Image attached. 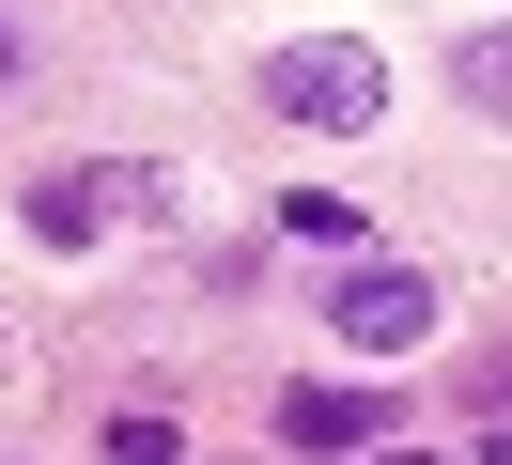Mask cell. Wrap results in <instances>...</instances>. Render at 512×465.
<instances>
[{
  "mask_svg": "<svg viewBox=\"0 0 512 465\" xmlns=\"http://www.w3.org/2000/svg\"><path fill=\"white\" fill-rule=\"evenodd\" d=\"M280 450L357 465V450H388V403H373V388H280Z\"/></svg>",
  "mask_w": 512,
  "mask_h": 465,
  "instance_id": "4",
  "label": "cell"
},
{
  "mask_svg": "<svg viewBox=\"0 0 512 465\" xmlns=\"http://www.w3.org/2000/svg\"><path fill=\"white\" fill-rule=\"evenodd\" d=\"M357 465H435V450H404V434H388V450H357Z\"/></svg>",
  "mask_w": 512,
  "mask_h": 465,
  "instance_id": "8",
  "label": "cell"
},
{
  "mask_svg": "<svg viewBox=\"0 0 512 465\" xmlns=\"http://www.w3.org/2000/svg\"><path fill=\"white\" fill-rule=\"evenodd\" d=\"M156 202H171V171H140V155H78V171H47L16 217H32V248H94L109 217H156Z\"/></svg>",
  "mask_w": 512,
  "mask_h": 465,
  "instance_id": "2",
  "label": "cell"
},
{
  "mask_svg": "<svg viewBox=\"0 0 512 465\" xmlns=\"http://www.w3.org/2000/svg\"><path fill=\"white\" fill-rule=\"evenodd\" d=\"M264 124H311V140H357V124H388V47H357V31L264 47Z\"/></svg>",
  "mask_w": 512,
  "mask_h": 465,
  "instance_id": "1",
  "label": "cell"
},
{
  "mask_svg": "<svg viewBox=\"0 0 512 465\" xmlns=\"http://www.w3.org/2000/svg\"><path fill=\"white\" fill-rule=\"evenodd\" d=\"M109 465H187V434H171L156 403H125V419H109Z\"/></svg>",
  "mask_w": 512,
  "mask_h": 465,
  "instance_id": "7",
  "label": "cell"
},
{
  "mask_svg": "<svg viewBox=\"0 0 512 465\" xmlns=\"http://www.w3.org/2000/svg\"><path fill=\"white\" fill-rule=\"evenodd\" d=\"M466 465H512V419H497V434H481V450H466Z\"/></svg>",
  "mask_w": 512,
  "mask_h": 465,
  "instance_id": "9",
  "label": "cell"
},
{
  "mask_svg": "<svg viewBox=\"0 0 512 465\" xmlns=\"http://www.w3.org/2000/svg\"><path fill=\"white\" fill-rule=\"evenodd\" d=\"M264 217H280L295 248H357V233H373V217H357L342 186H280V202H264Z\"/></svg>",
  "mask_w": 512,
  "mask_h": 465,
  "instance_id": "5",
  "label": "cell"
},
{
  "mask_svg": "<svg viewBox=\"0 0 512 465\" xmlns=\"http://www.w3.org/2000/svg\"><path fill=\"white\" fill-rule=\"evenodd\" d=\"M0 93H16V31H0Z\"/></svg>",
  "mask_w": 512,
  "mask_h": 465,
  "instance_id": "10",
  "label": "cell"
},
{
  "mask_svg": "<svg viewBox=\"0 0 512 465\" xmlns=\"http://www.w3.org/2000/svg\"><path fill=\"white\" fill-rule=\"evenodd\" d=\"M450 93H466L481 124H512V31H466V47H450Z\"/></svg>",
  "mask_w": 512,
  "mask_h": 465,
  "instance_id": "6",
  "label": "cell"
},
{
  "mask_svg": "<svg viewBox=\"0 0 512 465\" xmlns=\"http://www.w3.org/2000/svg\"><path fill=\"white\" fill-rule=\"evenodd\" d=\"M326 341L419 357V341H435V279H419V264H342V279H326Z\"/></svg>",
  "mask_w": 512,
  "mask_h": 465,
  "instance_id": "3",
  "label": "cell"
}]
</instances>
